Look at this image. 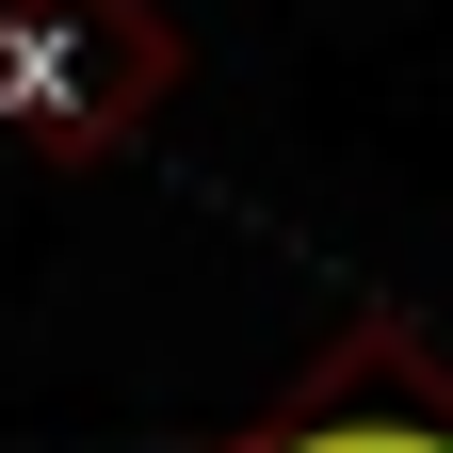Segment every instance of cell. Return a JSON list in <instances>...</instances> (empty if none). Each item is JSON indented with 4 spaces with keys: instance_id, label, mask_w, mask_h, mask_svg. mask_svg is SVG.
Here are the masks:
<instances>
[{
    "instance_id": "2",
    "label": "cell",
    "mask_w": 453,
    "mask_h": 453,
    "mask_svg": "<svg viewBox=\"0 0 453 453\" xmlns=\"http://www.w3.org/2000/svg\"><path fill=\"white\" fill-rule=\"evenodd\" d=\"M162 81H179V33H162L146 0H97L81 33H17V49H0V113H17L33 146H65V162L130 146L162 113Z\"/></svg>"
},
{
    "instance_id": "1",
    "label": "cell",
    "mask_w": 453,
    "mask_h": 453,
    "mask_svg": "<svg viewBox=\"0 0 453 453\" xmlns=\"http://www.w3.org/2000/svg\"><path fill=\"white\" fill-rule=\"evenodd\" d=\"M211 453H453V372L405 324H340L308 357V388H275V405L243 437H211Z\"/></svg>"
}]
</instances>
